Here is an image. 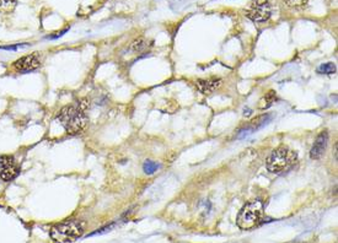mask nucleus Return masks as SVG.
I'll return each instance as SVG.
<instances>
[{"label": "nucleus", "mask_w": 338, "mask_h": 243, "mask_svg": "<svg viewBox=\"0 0 338 243\" xmlns=\"http://www.w3.org/2000/svg\"><path fill=\"white\" fill-rule=\"evenodd\" d=\"M85 108L86 106H84L83 102L78 104V106H67L62 108V111L58 114V119L67 133L79 134L85 129L88 124Z\"/></svg>", "instance_id": "f257e3e1"}, {"label": "nucleus", "mask_w": 338, "mask_h": 243, "mask_svg": "<svg viewBox=\"0 0 338 243\" xmlns=\"http://www.w3.org/2000/svg\"><path fill=\"white\" fill-rule=\"evenodd\" d=\"M297 160L298 156L294 151L285 148V146H281V148L272 151V154L268 156L266 166L270 174H282L289 171L295 165Z\"/></svg>", "instance_id": "f03ea898"}, {"label": "nucleus", "mask_w": 338, "mask_h": 243, "mask_svg": "<svg viewBox=\"0 0 338 243\" xmlns=\"http://www.w3.org/2000/svg\"><path fill=\"white\" fill-rule=\"evenodd\" d=\"M263 220V204L260 200L247 203L239 212L236 224L241 230H252Z\"/></svg>", "instance_id": "7ed1b4c3"}, {"label": "nucleus", "mask_w": 338, "mask_h": 243, "mask_svg": "<svg viewBox=\"0 0 338 243\" xmlns=\"http://www.w3.org/2000/svg\"><path fill=\"white\" fill-rule=\"evenodd\" d=\"M84 233V224L78 220H68L51 228V237L55 243H69L78 240Z\"/></svg>", "instance_id": "20e7f679"}, {"label": "nucleus", "mask_w": 338, "mask_h": 243, "mask_svg": "<svg viewBox=\"0 0 338 243\" xmlns=\"http://www.w3.org/2000/svg\"><path fill=\"white\" fill-rule=\"evenodd\" d=\"M270 5L268 0H251L246 16L253 22H266L270 17Z\"/></svg>", "instance_id": "39448f33"}, {"label": "nucleus", "mask_w": 338, "mask_h": 243, "mask_svg": "<svg viewBox=\"0 0 338 243\" xmlns=\"http://www.w3.org/2000/svg\"><path fill=\"white\" fill-rule=\"evenodd\" d=\"M20 172L18 165L11 156H0V181L10 182Z\"/></svg>", "instance_id": "423d86ee"}, {"label": "nucleus", "mask_w": 338, "mask_h": 243, "mask_svg": "<svg viewBox=\"0 0 338 243\" xmlns=\"http://www.w3.org/2000/svg\"><path fill=\"white\" fill-rule=\"evenodd\" d=\"M13 67L18 72L34 71L37 68H39V59L37 54H30L16 60Z\"/></svg>", "instance_id": "0eeeda50"}, {"label": "nucleus", "mask_w": 338, "mask_h": 243, "mask_svg": "<svg viewBox=\"0 0 338 243\" xmlns=\"http://www.w3.org/2000/svg\"><path fill=\"white\" fill-rule=\"evenodd\" d=\"M327 142H328L327 132H322L318 138H316L314 145H312L311 150H310V157H311L312 160H319V158H321V156L325 154L326 148H327Z\"/></svg>", "instance_id": "6e6552de"}, {"label": "nucleus", "mask_w": 338, "mask_h": 243, "mask_svg": "<svg viewBox=\"0 0 338 243\" xmlns=\"http://www.w3.org/2000/svg\"><path fill=\"white\" fill-rule=\"evenodd\" d=\"M221 84H223V80H221L220 78H209V79H204V80H197L196 86H197V88L202 93H204V95H209V93L218 90V88L221 86Z\"/></svg>", "instance_id": "1a4fd4ad"}, {"label": "nucleus", "mask_w": 338, "mask_h": 243, "mask_svg": "<svg viewBox=\"0 0 338 243\" xmlns=\"http://www.w3.org/2000/svg\"><path fill=\"white\" fill-rule=\"evenodd\" d=\"M276 100H277L276 92H274L273 90L268 91V92L266 93L265 96H263L262 99L260 100V102H258V108L260 109L269 108L270 106H273V104L276 102Z\"/></svg>", "instance_id": "9d476101"}, {"label": "nucleus", "mask_w": 338, "mask_h": 243, "mask_svg": "<svg viewBox=\"0 0 338 243\" xmlns=\"http://www.w3.org/2000/svg\"><path fill=\"white\" fill-rule=\"evenodd\" d=\"M149 43L148 41H146L144 37H139V38L134 39L133 41V43L130 44V50L134 51V52L139 53V52H143V51H145L146 48H148Z\"/></svg>", "instance_id": "9b49d317"}, {"label": "nucleus", "mask_w": 338, "mask_h": 243, "mask_svg": "<svg viewBox=\"0 0 338 243\" xmlns=\"http://www.w3.org/2000/svg\"><path fill=\"white\" fill-rule=\"evenodd\" d=\"M18 1L16 0H0V11L1 13H13L14 9L16 8Z\"/></svg>", "instance_id": "f8f14e48"}, {"label": "nucleus", "mask_w": 338, "mask_h": 243, "mask_svg": "<svg viewBox=\"0 0 338 243\" xmlns=\"http://www.w3.org/2000/svg\"><path fill=\"white\" fill-rule=\"evenodd\" d=\"M270 118L272 117L269 116V114H263V116L257 117L256 119H253L252 121V130L258 129V128L263 127V125H266L268 123V122L270 121Z\"/></svg>", "instance_id": "ddd939ff"}, {"label": "nucleus", "mask_w": 338, "mask_h": 243, "mask_svg": "<svg viewBox=\"0 0 338 243\" xmlns=\"http://www.w3.org/2000/svg\"><path fill=\"white\" fill-rule=\"evenodd\" d=\"M337 71V68L333 63H325V64L320 65L318 68V72L320 74H327V75H331V74H335Z\"/></svg>", "instance_id": "4468645a"}, {"label": "nucleus", "mask_w": 338, "mask_h": 243, "mask_svg": "<svg viewBox=\"0 0 338 243\" xmlns=\"http://www.w3.org/2000/svg\"><path fill=\"white\" fill-rule=\"evenodd\" d=\"M143 170L146 174H155L156 170H158V163L154 162V161L146 160L143 165Z\"/></svg>", "instance_id": "2eb2a0df"}, {"label": "nucleus", "mask_w": 338, "mask_h": 243, "mask_svg": "<svg viewBox=\"0 0 338 243\" xmlns=\"http://www.w3.org/2000/svg\"><path fill=\"white\" fill-rule=\"evenodd\" d=\"M307 3L309 0H285V4L290 8H304Z\"/></svg>", "instance_id": "dca6fc26"}, {"label": "nucleus", "mask_w": 338, "mask_h": 243, "mask_svg": "<svg viewBox=\"0 0 338 243\" xmlns=\"http://www.w3.org/2000/svg\"><path fill=\"white\" fill-rule=\"evenodd\" d=\"M27 44H18V46H9V47H0V50H5V51H16L21 47H25Z\"/></svg>", "instance_id": "f3484780"}, {"label": "nucleus", "mask_w": 338, "mask_h": 243, "mask_svg": "<svg viewBox=\"0 0 338 243\" xmlns=\"http://www.w3.org/2000/svg\"><path fill=\"white\" fill-rule=\"evenodd\" d=\"M251 113H252V111H251L250 108H245V109H244V116H245V117H249Z\"/></svg>", "instance_id": "a211bd4d"}]
</instances>
